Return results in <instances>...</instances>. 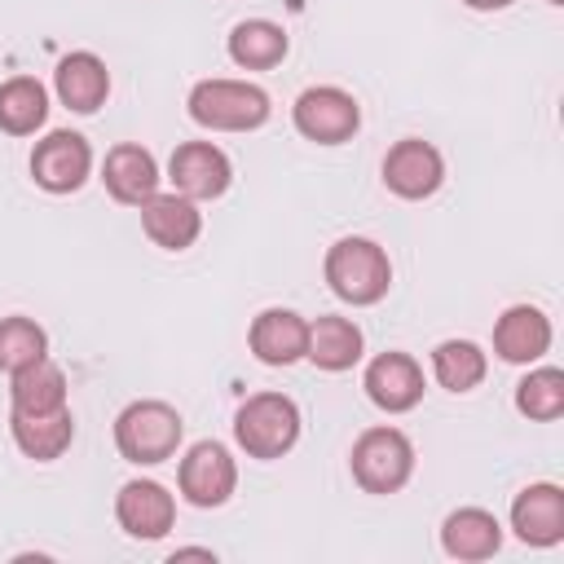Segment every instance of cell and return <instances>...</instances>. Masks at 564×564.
I'll list each match as a JSON object with an SVG mask.
<instances>
[{"label":"cell","instance_id":"cell-1","mask_svg":"<svg viewBox=\"0 0 564 564\" xmlns=\"http://www.w3.org/2000/svg\"><path fill=\"white\" fill-rule=\"evenodd\" d=\"M189 119L212 132H251L269 119V93L247 79H203L189 88Z\"/></svg>","mask_w":564,"mask_h":564},{"label":"cell","instance_id":"cell-2","mask_svg":"<svg viewBox=\"0 0 564 564\" xmlns=\"http://www.w3.org/2000/svg\"><path fill=\"white\" fill-rule=\"evenodd\" d=\"M326 282L348 304H379L392 286L388 251L370 238H339L326 251Z\"/></svg>","mask_w":564,"mask_h":564},{"label":"cell","instance_id":"cell-3","mask_svg":"<svg viewBox=\"0 0 564 564\" xmlns=\"http://www.w3.org/2000/svg\"><path fill=\"white\" fill-rule=\"evenodd\" d=\"M181 432H185V423L167 401H132L115 419V445L137 467H154V463L172 458L181 445Z\"/></svg>","mask_w":564,"mask_h":564},{"label":"cell","instance_id":"cell-4","mask_svg":"<svg viewBox=\"0 0 564 564\" xmlns=\"http://www.w3.org/2000/svg\"><path fill=\"white\" fill-rule=\"evenodd\" d=\"M234 436L251 458H282L300 441V410L282 392H256L238 405Z\"/></svg>","mask_w":564,"mask_h":564},{"label":"cell","instance_id":"cell-5","mask_svg":"<svg viewBox=\"0 0 564 564\" xmlns=\"http://www.w3.org/2000/svg\"><path fill=\"white\" fill-rule=\"evenodd\" d=\"M352 480L366 494H397L414 471V445L397 427H370L352 445Z\"/></svg>","mask_w":564,"mask_h":564},{"label":"cell","instance_id":"cell-6","mask_svg":"<svg viewBox=\"0 0 564 564\" xmlns=\"http://www.w3.org/2000/svg\"><path fill=\"white\" fill-rule=\"evenodd\" d=\"M291 119H295V132L317 141V145H339L357 132L361 123V110L352 101V93L335 88V84H317V88H304L291 106Z\"/></svg>","mask_w":564,"mask_h":564},{"label":"cell","instance_id":"cell-7","mask_svg":"<svg viewBox=\"0 0 564 564\" xmlns=\"http://www.w3.org/2000/svg\"><path fill=\"white\" fill-rule=\"evenodd\" d=\"M167 176H172V189L185 194L189 203H207V198H220L229 189V154L212 141H185L172 150L167 159Z\"/></svg>","mask_w":564,"mask_h":564},{"label":"cell","instance_id":"cell-8","mask_svg":"<svg viewBox=\"0 0 564 564\" xmlns=\"http://www.w3.org/2000/svg\"><path fill=\"white\" fill-rule=\"evenodd\" d=\"M176 485H181L185 502H194V507H220V502H229V494L238 485V467H234V458H229V449L220 441H198L181 458Z\"/></svg>","mask_w":564,"mask_h":564},{"label":"cell","instance_id":"cell-9","mask_svg":"<svg viewBox=\"0 0 564 564\" xmlns=\"http://www.w3.org/2000/svg\"><path fill=\"white\" fill-rule=\"evenodd\" d=\"M88 172H93V150L79 132H48L31 154V176L48 194L79 189L88 181Z\"/></svg>","mask_w":564,"mask_h":564},{"label":"cell","instance_id":"cell-10","mask_svg":"<svg viewBox=\"0 0 564 564\" xmlns=\"http://www.w3.org/2000/svg\"><path fill=\"white\" fill-rule=\"evenodd\" d=\"M445 181V159L432 141H419V137H405L388 150L383 159V185L397 194V198H427L436 194Z\"/></svg>","mask_w":564,"mask_h":564},{"label":"cell","instance_id":"cell-11","mask_svg":"<svg viewBox=\"0 0 564 564\" xmlns=\"http://www.w3.org/2000/svg\"><path fill=\"white\" fill-rule=\"evenodd\" d=\"M115 520H119V529L128 538L154 542V538H163L172 529L176 502H172V494L159 480H128L119 489V498H115Z\"/></svg>","mask_w":564,"mask_h":564},{"label":"cell","instance_id":"cell-12","mask_svg":"<svg viewBox=\"0 0 564 564\" xmlns=\"http://www.w3.org/2000/svg\"><path fill=\"white\" fill-rule=\"evenodd\" d=\"M511 529L529 546H555L564 538V489L551 480L524 485L511 502Z\"/></svg>","mask_w":564,"mask_h":564},{"label":"cell","instance_id":"cell-13","mask_svg":"<svg viewBox=\"0 0 564 564\" xmlns=\"http://www.w3.org/2000/svg\"><path fill=\"white\" fill-rule=\"evenodd\" d=\"M361 383H366V397L388 414H405V410H414L423 401V370L405 352H379L366 366Z\"/></svg>","mask_w":564,"mask_h":564},{"label":"cell","instance_id":"cell-14","mask_svg":"<svg viewBox=\"0 0 564 564\" xmlns=\"http://www.w3.org/2000/svg\"><path fill=\"white\" fill-rule=\"evenodd\" d=\"M141 229L154 247L163 251H185L194 247V238L203 234V212L185 198V194H150L141 203Z\"/></svg>","mask_w":564,"mask_h":564},{"label":"cell","instance_id":"cell-15","mask_svg":"<svg viewBox=\"0 0 564 564\" xmlns=\"http://www.w3.org/2000/svg\"><path fill=\"white\" fill-rule=\"evenodd\" d=\"M101 181H106V189H110L115 203L141 207L150 194H159V163H154V154H150L145 145L123 141V145H115V150L106 154Z\"/></svg>","mask_w":564,"mask_h":564},{"label":"cell","instance_id":"cell-16","mask_svg":"<svg viewBox=\"0 0 564 564\" xmlns=\"http://www.w3.org/2000/svg\"><path fill=\"white\" fill-rule=\"evenodd\" d=\"M551 348V317L533 304H511L494 326V352L502 361L529 366Z\"/></svg>","mask_w":564,"mask_h":564},{"label":"cell","instance_id":"cell-17","mask_svg":"<svg viewBox=\"0 0 564 564\" xmlns=\"http://www.w3.org/2000/svg\"><path fill=\"white\" fill-rule=\"evenodd\" d=\"M53 84L62 106H70L75 115H93L110 93V70L97 53H66L53 70Z\"/></svg>","mask_w":564,"mask_h":564},{"label":"cell","instance_id":"cell-18","mask_svg":"<svg viewBox=\"0 0 564 564\" xmlns=\"http://www.w3.org/2000/svg\"><path fill=\"white\" fill-rule=\"evenodd\" d=\"M304 344H308V322L291 308H264L256 322H251V352L264 361V366H291L304 357Z\"/></svg>","mask_w":564,"mask_h":564},{"label":"cell","instance_id":"cell-19","mask_svg":"<svg viewBox=\"0 0 564 564\" xmlns=\"http://www.w3.org/2000/svg\"><path fill=\"white\" fill-rule=\"evenodd\" d=\"M441 546L449 560H489L502 546V524L485 507H458L441 524Z\"/></svg>","mask_w":564,"mask_h":564},{"label":"cell","instance_id":"cell-20","mask_svg":"<svg viewBox=\"0 0 564 564\" xmlns=\"http://www.w3.org/2000/svg\"><path fill=\"white\" fill-rule=\"evenodd\" d=\"M9 432H13V445L35 458V463H53L70 449L75 441V419L70 410H53V414H9Z\"/></svg>","mask_w":564,"mask_h":564},{"label":"cell","instance_id":"cell-21","mask_svg":"<svg viewBox=\"0 0 564 564\" xmlns=\"http://www.w3.org/2000/svg\"><path fill=\"white\" fill-rule=\"evenodd\" d=\"M361 326L348 322V317H317L308 322V344H304V357L322 370H348L361 361Z\"/></svg>","mask_w":564,"mask_h":564},{"label":"cell","instance_id":"cell-22","mask_svg":"<svg viewBox=\"0 0 564 564\" xmlns=\"http://www.w3.org/2000/svg\"><path fill=\"white\" fill-rule=\"evenodd\" d=\"M13 414H53L66 410V375L48 357L13 370Z\"/></svg>","mask_w":564,"mask_h":564},{"label":"cell","instance_id":"cell-23","mask_svg":"<svg viewBox=\"0 0 564 564\" xmlns=\"http://www.w3.org/2000/svg\"><path fill=\"white\" fill-rule=\"evenodd\" d=\"M48 119V93L31 75H13L0 84V128L9 137H31Z\"/></svg>","mask_w":564,"mask_h":564},{"label":"cell","instance_id":"cell-24","mask_svg":"<svg viewBox=\"0 0 564 564\" xmlns=\"http://www.w3.org/2000/svg\"><path fill=\"white\" fill-rule=\"evenodd\" d=\"M229 57L247 70H269L286 57V31L264 18H247L229 31Z\"/></svg>","mask_w":564,"mask_h":564},{"label":"cell","instance_id":"cell-25","mask_svg":"<svg viewBox=\"0 0 564 564\" xmlns=\"http://www.w3.org/2000/svg\"><path fill=\"white\" fill-rule=\"evenodd\" d=\"M485 370H489V361L471 339H445L432 352V375L449 392H471L485 379Z\"/></svg>","mask_w":564,"mask_h":564},{"label":"cell","instance_id":"cell-26","mask_svg":"<svg viewBox=\"0 0 564 564\" xmlns=\"http://www.w3.org/2000/svg\"><path fill=\"white\" fill-rule=\"evenodd\" d=\"M516 410L538 419V423H551L564 414V370L555 366H542V370H529L520 383H516Z\"/></svg>","mask_w":564,"mask_h":564},{"label":"cell","instance_id":"cell-27","mask_svg":"<svg viewBox=\"0 0 564 564\" xmlns=\"http://www.w3.org/2000/svg\"><path fill=\"white\" fill-rule=\"evenodd\" d=\"M48 357V335L31 317H0V370L13 375L31 361Z\"/></svg>","mask_w":564,"mask_h":564},{"label":"cell","instance_id":"cell-28","mask_svg":"<svg viewBox=\"0 0 564 564\" xmlns=\"http://www.w3.org/2000/svg\"><path fill=\"white\" fill-rule=\"evenodd\" d=\"M463 4H471V9H507L516 0H463Z\"/></svg>","mask_w":564,"mask_h":564},{"label":"cell","instance_id":"cell-29","mask_svg":"<svg viewBox=\"0 0 564 564\" xmlns=\"http://www.w3.org/2000/svg\"><path fill=\"white\" fill-rule=\"evenodd\" d=\"M546 4H564V0H546Z\"/></svg>","mask_w":564,"mask_h":564}]
</instances>
